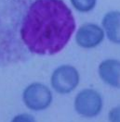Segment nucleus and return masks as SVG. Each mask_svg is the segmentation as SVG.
<instances>
[{"label": "nucleus", "mask_w": 120, "mask_h": 122, "mask_svg": "<svg viewBox=\"0 0 120 122\" xmlns=\"http://www.w3.org/2000/svg\"><path fill=\"white\" fill-rule=\"evenodd\" d=\"M17 5L20 36L31 53L53 55L66 46L75 20L62 0H18Z\"/></svg>", "instance_id": "obj_1"}, {"label": "nucleus", "mask_w": 120, "mask_h": 122, "mask_svg": "<svg viewBox=\"0 0 120 122\" xmlns=\"http://www.w3.org/2000/svg\"><path fill=\"white\" fill-rule=\"evenodd\" d=\"M23 103L34 111H41L50 106L52 93L44 84L34 82L26 87L23 93Z\"/></svg>", "instance_id": "obj_2"}, {"label": "nucleus", "mask_w": 120, "mask_h": 122, "mask_svg": "<svg viewBox=\"0 0 120 122\" xmlns=\"http://www.w3.org/2000/svg\"><path fill=\"white\" fill-rule=\"evenodd\" d=\"M50 83L57 92L69 93L79 83V73L73 66L62 65L53 71Z\"/></svg>", "instance_id": "obj_3"}, {"label": "nucleus", "mask_w": 120, "mask_h": 122, "mask_svg": "<svg viewBox=\"0 0 120 122\" xmlns=\"http://www.w3.org/2000/svg\"><path fill=\"white\" fill-rule=\"evenodd\" d=\"M102 108L101 94L92 89L81 91L75 99V109L77 114L85 117H93L100 114Z\"/></svg>", "instance_id": "obj_4"}, {"label": "nucleus", "mask_w": 120, "mask_h": 122, "mask_svg": "<svg viewBox=\"0 0 120 122\" xmlns=\"http://www.w3.org/2000/svg\"><path fill=\"white\" fill-rule=\"evenodd\" d=\"M103 38V30L94 23H86L82 25L75 34L77 45L83 48H93L99 46Z\"/></svg>", "instance_id": "obj_5"}, {"label": "nucleus", "mask_w": 120, "mask_h": 122, "mask_svg": "<svg viewBox=\"0 0 120 122\" xmlns=\"http://www.w3.org/2000/svg\"><path fill=\"white\" fill-rule=\"evenodd\" d=\"M98 71L105 83L114 88H120V61L116 59L102 61Z\"/></svg>", "instance_id": "obj_6"}, {"label": "nucleus", "mask_w": 120, "mask_h": 122, "mask_svg": "<svg viewBox=\"0 0 120 122\" xmlns=\"http://www.w3.org/2000/svg\"><path fill=\"white\" fill-rule=\"evenodd\" d=\"M102 26L108 39L114 43L120 44V12H108L102 19Z\"/></svg>", "instance_id": "obj_7"}, {"label": "nucleus", "mask_w": 120, "mask_h": 122, "mask_svg": "<svg viewBox=\"0 0 120 122\" xmlns=\"http://www.w3.org/2000/svg\"><path fill=\"white\" fill-rule=\"evenodd\" d=\"M97 0H71L73 7L80 12H89L96 6Z\"/></svg>", "instance_id": "obj_8"}, {"label": "nucleus", "mask_w": 120, "mask_h": 122, "mask_svg": "<svg viewBox=\"0 0 120 122\" xmlns=\"http://www.w3.org/2000/svg\"><path fill=\"white\" fill-rule=\"evenodd\" d=\"M11 122H36L33 116L28 114H21L13 117Z\"/></svg>", "instance_id": "obj_9"}, {"label": "nucleus", "mask_w": 120, "mask_h": 122, "mask_svg": "<svg viewBox=\"0 0 120 122\" xmlns=\"http://www.w3.org/2000/svg\"><path fill=\"white\" fill-rule=\"evenodd\" d=\"M110 122H120V107L113 108L109 113Z\"/></svg>", "instance_id": "obj_10"}]
</instances>
